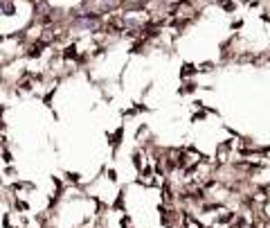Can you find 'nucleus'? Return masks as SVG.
<instances>
[{
    "mask_svg": "<svg viewBox=\"0 0 270 228\" xmlns=\"http://www.w3.org/2000/svg\"><path fill=\"white\" fill-rule=\"evenodd\" d=\"M76 28H88V30H94V28H99V21L94 19V16H81L79 21H76Z\"/></svg>",
    "mask_w": 270,
    "mask_h": 228,
    "instance_id": "1",
    "label": "nucleus"
},
{
    "mask_svg": "<svg viewBox=\"0 0 270 228\" xmlns=\"http://www.w3.org/2000/svg\"><path fill=\"white\" fill-rule=\"evenodd\" d=\"M2 10H4V14H12V12H14V5H12V3H4Z\"/></svg>",
    "mask_w": 270,
    "mask_h": 228,
    "instance_id": "2",
    "label": "nucleus"
}]
</instances>
